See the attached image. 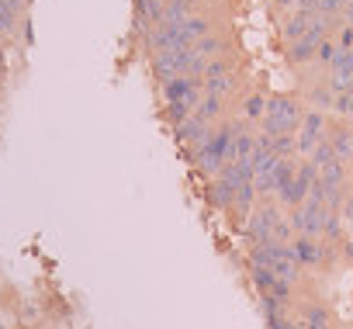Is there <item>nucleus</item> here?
Returning <instances> with one entry per match:
<instances>
[{
  "instance_id": "nucleus-1",
  "label": "nucleus",
  "mask_w": 353,
  "mask_h": 329,
  "mask_svg": "<svg viewBox=\"0 0 353 329\" xmlns=\"http://www.w3.org/2000/svg\"><path fill=\"white\" fill-rule=\"evenodd\" d=\"M294 121H298V108H294V101H288V97H274V101L267 104V132H270V135H284L288 128H294Z\"/></svg>"
},
{
  "instance_id": "nucleus-2",
  "label": "nucleus",
  "mask_w": 353,
  "mask_h": 329,
  "mask_svg": "<svg viewBox=\"0 0 353 329\" xmlns=\"http://www.w3.org/2000/svg\"><path fill=\"white\" fill-rule=\"evenodd\" d=\"M163 94H166V101H188L191 108H198L201 87H198V80H194V77H173V80H166Z\"/></svg>"
},
{
  "instance_id": "nucleus-3",
  "label": "nucleus",
  "mask_w": 353,
  "mask_h": 329,
  "mask_svg": "<svg viewBox=\"0 0 353 329\" xmlns=\"http://www.w3.org/2000/svg\"><path fill=\"white\" fill-rule=\"evenodd\" d=\"M277 222H281V215H277L274 208L256 212V215H253V222H250V236H253V243H270V239H274Z\"/></svg>"
},
{
  "instance_id": "nucleus-4",
  "label": "nucleus",
  "mask_w": 353,
  "mask_h": 329,
  "mask_svg": "<svg viewBox=\"0 0 353 329\" xmlns=\"http://www.w3.org/2000/svg\"><path fill=\"white\" fill-rule=\"evenodd\" d=\"M176 135H181L184 142H198V149L201 146H208V121L201 118V114H191L188 121H181V125H176Z\"/></svg>"
},
{
  "instance_id": "nucleus-5",
  "label": "nucleus",
  "mask_w": 353,
  "mask_h": 329,
  "mask_svg": "<svg viewBox=\"0 0 353 329\" xmlns=\"http://www.w3.org/2000/svg\"><path fill=\"white\" fill-rule=\"evenodd\" d=\"M294 229H298V232H308V236L319 232V229H322V205H319V201H308L305 208H298V212H294Z\"/></svg>"
},
{
  "instance_id": "nucleus-6",
  "label": "nucleus",
  "mask_w": 353,
  "mask_h": 329,
  "mask_svg": "<svg viewBox=\"0 0 353 329\" xmlns=\"http://www.w3.org/2000/svg\"><path fill=\"white\" fill-rule=\"evenodd\" d=\"M322 114L319 111H308V121H305V128H301V139H298V149L301 152H312L319 142H322Z\"/></svg>"
},
{
  "instance_id": "nucleus-7",
  "label": "nucleus",
  "mask_w": 353,
  "mask_h": 329,
  "mask_svg": "<svg viewBox=\"0 0 353 329\" xmlns=\"http://www.w3.org/2000/svg\"><path fill=\"white\" fill-rule=\"evenodd\" d=\"M291 250H294L298 263H319V260L325 257V253H322V250H319V246H315V243L308 239V236H301V239H298V243H294Z\"/></svg>"
},
{
  "instance_id": "nucleus-8",
  "label": "nucleus",
  "mask_w": 353,
  "mask_h": 329,
  "mask_svg": "<svg viewBox=\"0 0 353 329\" xmlns=\"http://www.w3.org/2000/svg\"><path fill=\"white\" fill-rule=\"evenodd\" d=\"M294 174H298V167L291 159H281L277 163V170H274V181H277V191H284L288 184H294Z\"/></svg>"
},
{
  "instance_id": "nucleus-9",
  "label": "nucleus",
  "mask_w": 353,
  "mask_h": 329,
  "mask_svg": "<svg viewBox=\"0 0 353 329\" xmlns=\"http://www.w3.org/2000/svg\"><path fill=\"white\" fill-rule=\"evenodd\" d=\"M308 25H312V21H308V11L301 8V14H294V18L288 21V28H284V35H288L291 42H298V39H301V35L308 32Z\"/></svg>"
},
{
  "instance_id": "nucleus-10",
  "label": "nucleus",
  "mask_w": 353,
  "mask_h": 329,
  "mask_svg": "<svg viewBox=\"0 0 353 329\" xmlns=\"http://www.w3.org/2000/svg\"><path fill=\"white\" fill-rule=\"evenodd\" d=\"M253 146H256V139H253L250 132H236V142H232L236 159H250V156H253Z\"/></svg>"
},
{
  "instance_id": "nucleus-11",
  "label": "nucleus",
  "mask_w": 353,
  "mask_h": 329,
  "mask_svg": "<svg viewBox=\"0 0 353 329\" xmlns=\"http://www.w3.org/2000/svg\"><path fill=\"white\" fill-rule=\"evenodd\" d=\"M332 73H339V77H350V80H353V52H350V49H336Z\"/></svg>"
},
{
  "instance_id": "nucleus-12",
  "label": "nucleus",
  "mask_w": 353,
  "mask_h": 329,
  "mask_svg": "<svg viewBox=\"0 0 353 329\" xmlns=\"http://www.w3.org/2000/svg\"><path fill=\"white\" fill-rule=\"evenodd\" d=\"M212 195H215V201H219V205H236V184H229L225 177H222V181H215Z\"/></svg>"
},
{
  "instance_id": "nucleus-13",
  "label": "nucleus",
  "mask_w": 353,
  "mask_h": 329,
  "mask_svg": "<svg viewBox=\"0 0 353 329\" xmlns=\"http://www.w3.org/2000/svg\"><path fill=\"white\" fill-rule=\"evenodd\" d=\"M332 159H339L336 149H332V142H319V146L312 149V163H315V167H329Z\"/></svg>"
},
{
  "instance_id": "nucleus-14",
  "label": "nucleus",
  "mask_w": 353,
  "mask_h": 329,
  "mask_svg": "<svg viewBox=\"0 0 353 329\" xmlns=\"http://www.w3.org/2000/svg\"><path fill=\"white\" fill-rule=\"evenodd\" d=\"M188 8L191 4H184V0H173V4H166V11H163V21H173V25L188 21Z\"/></svg>"
},
{
  "instance_id": "nucleus-15",
  "label": "nucleus",
  "mask_w": 353,
  "mask_h": 329,
  "mask_svg": "<svg viewBox=\"0 0 353 329\" xmlns=\"http://www.w3.org/2000/svg\"><path fill=\"white\" fill-rule=\"evenodd\" d=\"M329 142H332V149H336L339 159H343V156H353V132H336Z\"/></svg>"
},
{
  "instance_id": "nucleus-16",
  "label": "nucleus",
  "mask_w": 353,
  "mask_h": 329,
  "mask_svg": "<svg viewBox=\"0 0 353 329\" xmlns=\"http://www.w3.org/2000/svg\"><path fill=\"white\" fill-rule=\"evenodd\" d=\"M253 195H256L253 181H250V184H239V188H236V208H239L243 215L250 212V205H253Z\"/></svg>"
},
{
  "instance_id": "nucleus-17",
  "label": "nucleus",
  "mask_w": 353,
  "mask_h": 329,
  "mask_svg": "<svg viewBox=\"0 0 353 329\" xmlns=\"http://www.w3.org/2000/svg\"><path fill=\"white\" fill-rule=\"evenodd\" d=\"M205 90H208L212 97H222V94L229 90V73H222V77H208V80H205Z\"/></svg>"
},
{
  "instance_id": "nucleus-18",
  "label": "nucleus",
  "mask_w": 353,
  "mask_h": 329,
  "mask_svg": "<svg viewBox=\"0 0 353 329\" xmlns=\"http://www.w3.org/2000/svg\"><path fill=\"white\" fill-rule=\"evenodd\" d=\"M253 277H256V288H260V291H270V288L277 284V274H274L270 267H256Z\"/></svg>"
},
{
  "instance_id": "nucleus-19",
  "label": "nucleus",
  "mask_w": 353,
  "mask_h": 329,
  "mask_svg": "<svg viewBox=\"0 0 353 329\" xmlns=\"http://www.w3.org/2000/svg\"><path fill=\"white\" fill-rule=\"evenodd\" d=\"M14 28V4H8V0H0V32H11Z\"/></svg>"
},
{
  "instance_id": "nucleus-20",
  "label": "nucleus",
  "mask_w": 353,
  "mask_h": 329,
  "mask_svg": "<svg viewBox=\"0 0 353 329\" xmlns=\"http://www.w3.org/2000/svg\"><path fill=\"white\" fill-rule=\"evenodd\" d=\"M322 229H325V236H332V239L339 236V219H336V208H332V205L322 212Z\"/></svg>"
},
{
  "instance_id": "nucleus-21",
  "label": "nucleus",
  "mask_w": 353,
  "mask_h": 329,
  "mask_svg": "<svg viewBox=\"0 0 353 329\" xmlns=\"http://www.w3.org/2000/svg\"><path fill=\"white\" fill-rule=\"evenodd\" d=\"M219 108H222V101H219V97H212V94H208V101H205V104H201V108H198V114H201V118H205V121H212V118H219Z\"/></svg>"
},
{
  "instance_id": "nucleus-22",
  "label": "nucleus",
  "mask_w": 353,
  "mask_h": 329,
  "mask_svg": "<svg viewBox=\"0 0 353 329\" xmlns=\"http://www.w3.org/2000/svg\"><path fill=\"white\" fill-rule=\"evenodd\" d=\"M263 108H267V101H263V97H256V94H253V97H250V101L243 104V111H246V118H260V114H267Z\"/></svg>"
},
{
  "instance_id": "nucleus-23",
  "label": "nucleus",
  "mask_w": 353,
  "mask_h": 329,
  "mask_svg": "<svg viewBox=\"0 0 353 329\" xmlns=\"http://www.w3.org/2000/svg\"><path fill=\"white\" fill-rule=\"evenodd\" d=\"M194 49H198L201 56H212V52H219V49H222V42H219V39H208V35H205V39H198V46H194Z\"/></svg>"
},
{
  "instance_id": "nucleus-24",
  "label": "nucleus",
  "mask_w": 353,
  "mask_h": 329,
  "mask_svg": "<svg viewBox=\"0 0 353 329\" xmlns=\"http://www.w3.org/2000/svg\"><path fill=\"white\" fill-rule=\"evenodd\" d=\"M339 8H346V0H315V11H322L325 18H329L332 11H339Z\"/></svg>"
},
{
  "instance_id": "nucleus-25",
  "label": "nucleus",
  "mask_w": 353,
  "mask_h": 329,
  "mask_svg": "<svg viewBox=\"0 0 353 329\" xmlns=\"http://www.w3.org/2000/svg\"><path fill=\"white\" fill-rule=\"evenodd\" d=\"M274 149H277V156H281V159H288V152L294 149V142H291L288 135H277V139H274Z\"/></svg>"
},
{
  "instance_id": "nucleus-26",
  "label": "nucleus",
  "mask_w": 353,
  "mask_h": 329,
  "mask_svg": "<svg viewBox=\"0 0 353 329\" xmlns=\"http://www.w3.org/2000/svg\"><path fill=\"white\" fill-rule=\"evenodd\" d=\"M319 59H322V63H329V66H332V59H336V49H332V46H329V42H319Z\"/></svg>"
},
{
  "instance_id": "nucleus-27",
  "label": "nucleus",
  "mask_w": 353,
  "mask_h": 329,
  "mask_svg": "<svg viewBox=\"0 0 353 329\" xmlns=\"http://www.w3.org/2000/svg\"><path fill=\"white\" fill-rule=\"evenodd\" d=\"M308 322H325V312L322 308H308Z\"/></svg>"
},
{
  "instance_id": "nucleus-28",
  "label": "nucleus",
  "mask_w": 353,
  "mask_h": 329,
  "mask_svg": "<svg viewBox=\"0 0 353 329\" xmlns=\"http://www.w3.org/2000/svg\"><path fill=\"white\" fill-rule=\"evenodd\" d=\"M339 42H343V49H350L353 46V28H343V39Z\"/></svg>"
},
{
  "instance_id": "nucleus-29",
  "label": "nucleus",
  "mask_w": 353,
  "mask_h": 329,
  "mask_svg": "<svg viewBox=\"0 0 353 329\" xmlns=\"http://www.w3.org/2000/svg\"><path fill=\"white\" fill-rule=\"evenodd\" d=\"M270 329H291V326H288V322H281V319H274V322H270Z\"/></svg>"
},
{
  "instance_id": "nucleus-30",
  "label": "nucleus",
  "mask_w": 353,
  "mask_h": 329,
  "mask_svg": "<svg viewBox=\"0 0 353 329\" xmlns=\"http://www.w3.org/2000/svg\"><path fill=\"white\" fill-rule=\"evenodd\" d=\"M346 215L353 219V195H350V201H346Z\"/></svg>"
},
{
  "instance_id": "nucleus-31",
  "label": "nucleus",
  "mask_w": 353,
  "mask_h": 329,
  "mask_svg": "<svg viewBox=\"0 0 353 329\" xmlns=\"http://www.w3.org/2000/svg\"><path fill=\"white\" fill-rule=\"evenodd\" d=\"M346 14H350V18H353V0H350V4H346Z\"/></svg>"
},
{
  "instance_id": "nucleus-32",
  "label": "nucleus",
  "mask_w": 353,
  "mask_h": 329,
  "mask_svg": "<svg viewBox=\"0 0 353 329\" xmlns=\"http://www.w3.org/2000/svg\"><path fill=\"white\" fill-rule=\"evenodd\" d=\"M281 4H284V8H291V4H294V0H281Z\"/></svg>"
},
{
  "instance_id": "nucleus-33",
  "label": "nucleus",
  "mask_w": 353,
  "mask_h": 329,
  "mask_svg": "<svg viewBox=\"0 0 353 329\" xmlns=\"http://www.w3.org/2000/svg\"><path fill=\"white\" fill-rule=\"evenodd\" d=\"M0 73H4V59H0Z\"/></svg>"
}]
</instances>
